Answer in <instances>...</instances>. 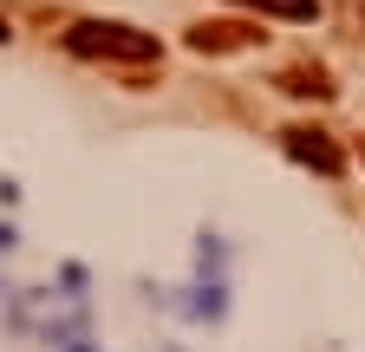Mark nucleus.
Returning <instances> with one entry per match:
<instances>
[{
    "label": "nucleus",
    "instance_id": "nucleus-1",
    "mask_svg": "<svg viewBox=\"0 0 365 352\" xmlns=\"http://www.w3.org/2000/svg\"><path fill=\"white\" fill-rule=\"evenodd\" d=\"M66 53H78V59H118V66H150V59H163L157 53V33H137L124 20H78L66 33Z\"/></svg>",
    "mask_w": 365,
    "mask_h": 352
},
{
    "label": "nucleus",
    "instance_id": "nucleus-2",
    "mask_svg": "<svg viewBox=\"0 0 365 352\" xmlns=\"http://www.w3.org/2000/svg\"><path fill=\"white\" fill-rule=\"evenodd\" d=\"M261 26H248V20H196L190 26V53H248V46H261Z\"/></svg>",
    "mask_w": 365,
    "mask_h": 352
},
{
    "label": "nucleus",
    "instance_id": "nucleus-3",
    "mask_svg": "<svg viewBox=\"0 0 365 352\" xmlns=\"http://www.w3.org/2000/svg\"><path fill=\"white\" fill-rule=\"evenodd\" d=\"M281 144H287V157H300V163H313L319 176H339V170H346V157H339V144L327 138V130H313V124H294V130H281Z\"/></svg>",
    "mask_w": 365,
    "mask_h": 352
},
{
    "label": "nucleus",
    "instance_id": "nucleus-4",
    "mask_svg": "<svg viewBox=\"0 0 365 352\" xmlns=\"http://www.w3.org/2000/svg\"><path fill=\"white\" fill-rule=\"evenodd\" d=\"M281 92H294V98H333V78L319 72V66H287L281 72Z\"/></svg>",
    "mask_w": 365,
    "mask_h": 352
},
{
    "label": "nucleus",
    "instance_id": "nucleus-5",
    "mask_svg": "<svg viewBox=\"0 0 365 352\" xmlns=\"http://www.w3.org/2000/svg\"><path fill=\"white\" fill-rule=\"evenodd\" d=\"M248 14H274V20H319V0H228Z\"/></svg>",
    "mask_w": 365,
    "mask_h": 352
},
{
    "label": "nucleus",
    "instance_id": "nucleus-6",
    "mask_svg": "<svg viewBox=\"0 0 365 352\" xmlns=\"http://www.w3.org/2000/svg\"><path fill=\"white\" fill-rule=\"evenodd\" d=\"M7 39H14V26H7V20H0V46H7Z\"/></svg>",
    "mask_w": 365,
    "mask_h": 352
}]
</instances>
